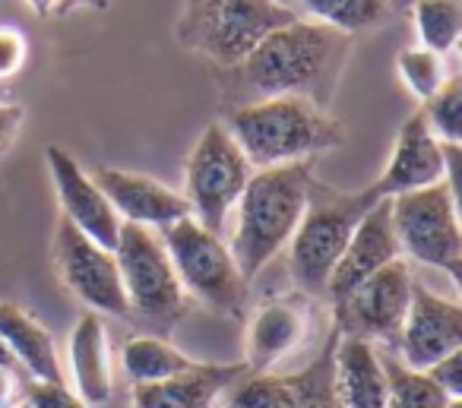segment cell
Instances as JSON below:
<instances>
[{
	"instance_id": "6da1fadb",
	"label": "cell",
	"mask_w": 462,
	"mask_h": 408,
	"mask_svg": "<svg viewBox=\"0 0 462 408\" xmlns=\"http://www.w3.org/2000/svg\"><path fill=\"white\" fill-rule=\"evenodd\" d=\"M355 39L314 20H295L266 35L245 60L216 67L222 105L263 102V98L298 96L329 111L339 79L352 58Z\"/></svg>"
},
{
	"instance_id": "7a4b0ae2",
	"label": "cell",
	"mask_w": 462,
	"mask_h": 408,
	"mask_svg": "<svg viewBox=\"0 0 462 408\" xmlns=\"http://www.w3.org/2000/svg\"><path fill=\"white\" fill-rule=\"evenodd\" d=\"M314 168L317 159H301L289 165L257 168L251 174L245 193L231 209L235 228L228 237V250L247 282L257 279L266 263L282 254L291 241L317 178Z\"/></svg>"
},
{
	"instance_id": "3957f363",
	"label": "cell",
	"mask_w": 462,
	"mask_h": 408,
	"mask_svg": "<svg viewBox=\"0 0 462 408\" xmlns=\"http://www.w3.org/2000/svg\"><path fill=\"white\" fill-rule=\"evenodd\" d=\"M222 124L247 162L257 168L289 165V162L317 159L327 149L346 143V127L329 111L298 96L263 98V102L235 105L222 111Z\"/></svg>"
},
{
	"instance_id": "277c9868",
	"label": "cell",
	"mask_w": 462,
	"mask_h": 408,
	"mask_svg": "<svg viewBox=\"0 0 462 408\" xmlns=\"http://www.w3.org/2000/svg\"><path fill=\"white\" fill-rule=\"evenodd\" d=\"M377 190H336L314 178L308 193V206L298 222L289 247V273L304 298H323L327 282L348 247L358 222L377 203Z\"/></svg>"
},
{
	"instance_id": "5b68a950",
	"label": "cell",
	"mask_w": 462,
	"mask_h": 408,
	"mask_svg": "<svg viewBox=\"0 0 462 408\" xmlns=\"http://www.w3.org/2000/svg\"><path fill=\"white\" fill-rule=\"evenodd\" d=\"M295 20H301L298 10L282 7L279 0H187L174 35L187 51L216 67H231L266 35Z\"/></svg>"
},
{
	"instance_id": "8992f818",
	"label": "cell",
	"mask_w": 462,
	"mask_h": 408,
	"mask_svg": "<svg viewBox=\"0 0 462 408\" xmlns=\"http://www.w3.org/2000/svg\"><path fill=\"white\" fill-rule=\"evenodd\" d=\"M159 237L171 256V266L184 285L187 298L203 304L206 311L218 313V317H241L251 282L241 275L238 263L228 250V241L222 235H212L193 216H184L165 225Z\"/></svg>"
},
{
	"instance_id": "52a82bcc",
	"label": "cell",
	"mask_w": 462,
	"mask_h": 408,
	"mask_svg": "<svg viewBox=\"0 0 462 408\" xmlns=\"http://www.w3.org/2000/svg\"><path fill=\"white\" fill-rule=\"evenodd\" d=\"M115 256L121 266L130 317L152 326V336L168 338V332H174V326L190 313L193 301L187 298L184 285L174 273L159 231L124 222Z\"/></svg>"
},
{
	"instance_id": "ba28073f",
	"label": "cell",
	"mask_w": 462,
	"mask_h": 408,
	"mask_svg": "<svg viewBox=\"0 0 462 408\" xmlns=\"http://www.w3.org/2000/svg\"><path fill=\"white\" fill-rule=\"evenodd\" d=\"M390 216L402 260L440 269L453 279V285H459L462 228L456 212V187L440 181L434 187L390 197Z\"/></svg>"
},
{
	"instance_id": "9c48e42d",
	"label": "cell",
	"mask_w": 462,
	"mask_h": 408,
	"mask_svg": "<svg viewBox=\"0 0 462 408\" xmlns=\"http://www.w3.org/2000/svg\"><path fill=\"white\" fill-rule=\"evenodd\" d=\"M254 165L222 121H212L197 136L184 165V199L190 216L212 235H225L228 216L245 193Z\"/></svg>"
},
{
	"instance_id": "30bf717a",
	"label": "cell",
	"mask_w": 462,
	"mask_h": 408,
	"mask_svg": "<svg viewBox=\"0 0 462 408\" xmlns=\"http://www.w3.org/2000/svg\"><path fill=\"white\" fill-rule=\"evenodd\" d=\"M411 275L409 260H393L374 275H367L355 292L333 304V323L342 336H358L374 345H386L396 351L399 329L411 304Z\"/></svg>"
},
{
	"instance_id": "8fae6325",
	"label": "cell",
	"mask_w": 462,
	"mask_h": 408,
	"mask_svg": "<svg viewBox=\"0 0 462 408\" xmlns=\"http://www.w3.org/2000/svg\"><path fill=\"white\" fill-rule=\"evenodd\" d=\"M54 269L64 288L98 317L130 320V304L124 294L121 266L115 250L96 244L89 235L70 225L64 216L54 231Z\"/></svg>"
},
{
	"instance_id": "7c38bea8",
	"label": "cell",
	"mask_w": 462,
	"mask_h": 408,
	"mask_svg": "<svg viewBox=\"0 0 462 408\" xmlns=\"http://www.w3.org/2000/svg\"><path fill=\"white\" fill-rule=\"evenodd\" d=\"M462 348V307L453 298H440L421 282L411 285V304L399 329L393 355L411 370L434 367L440 357Z\"/></svg>"
},
{
	"instance_id": "4fadbf2b",
	"label": "cell",
	"mask_w": 462,
	"mask_h": 408,
	"mask_svg": "<svg viewBox=\"0 0 462 408\" xmlns=\"http://www.w3.org/2000/svg\"><path fill=\"white\" fill-rule=\"evenodd\" d=\"M456 149L459 146H447V143L437 140L424 115L415 111L399 127L390 162L371 187L377 190V197H399V193L440 184V181L449 178V159H453Z\"/></svg>"
},
{
	"instance_id": "5bb4252c",
	"label": "cell",
	"mask_w": 462,
	"mask_h": 408,
	"mask_svg": "<svg viewBox=\"0 0 462 408\" xmlns=\"http://www.w3.org/2000/svg\"><path fill=\"white\" fill-rule=\"evenodd\" d=\"M45 162H48V172H51L54 190H58L60 209H64L67 222L77 225V228L83 231V235H89L96 244L115 250L124 222L117 218L108 197L98 190L92 174L60 146H48Z\"/></svg>"
},
{
	"instance_id": "9a60e30c",
	"label": "cell",
	"mask_w": 462,
	"mask_h": 408,
	"mask_svg": "<svg viewBox=\"0 0 462 408\" xmlns=\"http://www.w3.org/2000/svg\"><path fill=\"white\" fill-rule=\"evenodd\" d=\"M310 329V304L301 292L270 298L247 320V370L270 374L304 345Z\"/></svg>"
},
{
	"instance_id": "2e32d148",
	"label": "cell",
	"mask_w": 462,
	"mask_h": 408,
	"mask_svg": "<svg viewBox=\"0 0 462 408\" xmlns=\"http://www.w3.org/2000/svg\"><path fill=\"white\" fill-rule=\"evenodd\" d=\"M89 174L98 184V190L108 197V203L115 206L121 222L162 231L165 225L190 216V206H187L184 193L171 190L159 178H149V174L140 172H124V168H108V165H96Z\"/></svg>"
},
{
	"instance_id": "e0dca14e",
	"label": "cell",
	"mask_w": 462,
	"mask_h": 408,
	"mask_svg": "<svg viewBox=\"0 0 462 408\" xmlns=\"http://www.w3.org/2000/svg\"><path fill=\"white\" fill-rule=\"evenodd\" d=\"M402 250H399L396 231H393V216H390V197H380L377 203L367 209V216L358 222L348 247L342 250L339 263H336L333 275L327 282V294L323 298L329 304L342 301L348 292L361 285L367 275H374L377 269H383L386 263L399 260Z\"/></svg>"
},
{
	"instance_id": "ac0fdd59",
	"label": "cell",
	"mask_w": 462,
	"mask_h": 408,
	"mask_svg": "<svg viewBox=\"0 0 462 408\" xmlns=\"http://www.w3.org/2000/svg\"><path fill=\"white\" fill-rule=\"evenodd\" d=\"M247 364H206L197 361L184 374H174L159 383L134 386V408H216L218 399L228 393Z\"/></svg>"
},
{
	"instance_id": "d6986e66",
	"label": "cell",
	"mask_w": 462,
	"mask_h": 408,
	"mask_svg": "<svg viewBox=\"0 0 462 408\" xmlns=\"http://www.w3.org/2000/svg\"><path fill=\"white\" fill-rule=\"evenodd\" d=\"M70 380L73 393L89 408H98L115 393L108 332L98 313H83L70 332Z\"/></svg>"
},
{
	"instance_id": "ffe728a7",
	"label": "cell",
	"mask_w": 462,
	"mask_h": 408,
	"mask_svg": "<svg viewBox=\"0 0 462 408\" xmlns=\"http://www.w3.org/2000/svg\"><path fill=\"white\" fill-rule=\"evenodd\" d=\"M0 338L7 342L10 355L16 357L20 367L29 370L32 380L67 383L51 329L39 317H32L26 307L14 304V301H0Z\"/></svg>"
},
{
	"instance_id": "44dd1931",
	"label": "cell",
	"mask_w": 462,
	"mask_h": 408,
	"mask_svg": "<svg viewBox=\"0 0 462 408\" xmlns=\"http://www.w3.org/2000/svg\"><path fill=\"white\" fill-rule=\"evenodd\" d=\"M336 393L342 408H386V374L380 348L367 338L342 336L336 342Z\"/></svg>"
},
{
	"instance_id": "7402d4cb",
	"label": "cell",
	"mask_w": 462,
	"mask_h": 408,
	"mask_svg": "<svg viewBox=\"0 0 462 408\" xmlns=\"http://www.w3.org/2000/svg\"><path fill=\"white\" fill-rule=\"evenodd\" d=\"M121 364L124 374L130 376V383L143 386V383H159L174 374H184L197 361L187 357L180 348H174L165 336H134L124 342Z\"/></svg>"
},
{
	"instance_id": "603a6c76",
	"label": "cell",
	"mask_w": 462,
	"mask_h": 408,
	"mask_svg": "<svg viewBox=\"0 0 462 408\" xmlns=\"http://www.w3.org/2000/svg\"><path fill=\"white\" fill-rule=\"evenodd\" d=\"M301 7L314 23L339 29L352 39L396 16V0H301Z\"/></svg>"
},
{
	"instance_id": "cb8c5ba5",
	"label": "cell",
	"mask_w": 462,
	"mask_h": 408,
	"mask_svg": "<svg viewBox=\"0 0 462 408\" xmlns=\"http://www.w3.org/2000/svg\"><path fill=\"white\" fill-rule=\"evenodd\" d=\"M380 364L386 374V408H447L453 402V395L424 370L405 367L393 351H380Z\"/></svg>"
},
{
	"instance_id": "d4e9b609",
	"label": "cell",
	"mask_w": 462,
	"mask_h": 408,
	"mask_svg": "<svg viewBox=\"0 0 462 408\" xmlns=\"http://www.w3.org/2000/svg\"><path fill=\"white\" fill-rule=\"evenodd\" d=\"M336 342H339V329L333 326L320 355L298 374H285L295 393V408H342L336 393Z\"/></svg>"
},
{
	"instance_id": "484cf974",
	"label": "cell",
	"mask_w": 462,
	"mask_h": 408,
	"mask_svg": "<svg viewBox=\"0 0 462 408\" xmlns=\"http://www.w3.org/2000/svg\"><path fill=\"white\" fill-rule=\"evenodd\" d=\"M418 45L447 58L462 35V0H415L411 4Z\"/></svg>"
},
{
	"instance_id": "4316f807",
	"label": "cell",
	"mask_w": 462,
	"mask_h": 408,
	"mask_svg": "<svg viewBox=\"0 0 462 408\" xmlns=\"http://www.w3.org/2000/svg\"><path fill=\"white\" fill-rule=\"evenodd\" d=\"M225 408H295V393H291L285 374H254L247 370L235 386L228 389Z\"/></svg>"
},
{
	"instance_id": "83f0119b",
	"label": "cell",
	"mask_w": 462,
	"mask_h": 408,
	"mask_svg": "<svg viewBox=\"0 0 462 408\" xmlns=\"http://www.w3.org/2000/svg\"><path fill=\"white\" fill-rule=\"evenodd\" d=\"M396 70L402 86L418 98V102H428L430 96H437L443 83H447V64H443L440 54L428 51V48H402L396 58Z\"/></svg>"
},
{
	"instance_id": "f1b7e54d",
	"label": "cell",
	"mask_w": 462,
	"mask_h": 408,
	"mask_svg": "<svg viewBox=\"0 0 462 408\" xmlns=\"http://www.w3.org/2000/svg\"><path fill=\"white\" fill-rule=\"evenodd\" d=\"M421 115L428 121L430 134L447 146H459L462 143V79L447 77V83L437 89V96H430L421 105Z\"/></svg>"
},
{
	"instance_id": "f546056e",
	"label": "cell",
	"mask_w": 462,
	"mask_h": 408,
	"mask_svg": "<svg viewBox=\"0 0 462 408\" xmlns=\"http://www.w3.org/2000/svg\"><path fill=\"white\" fill-rule=\"evenodd\" d=\"M29 42L16 26H0V79H10L26 67Z\"/></svg>"
},
{
	"instance_id": "4dcf8cb0",
	"label": "cell",
	"mask_w": 462,
	"mask_h": 408,
	"mask_svg": "<svg viewBox=\"0 0 462 408\" xmlns=\"http://www.w3.org/2000/svg\"><path fill=\"white\" fill-rule=\"evenodd\" d=\"M26 402L32 408H89L86 402L77 399L73 389H67V383H42V380H32Z\"/></svg>"
},
{
	"instance_id": "1f68e13d",
	"label": "cell",
	"mask_w": 462,
	"mask_h": 408,
	"mask_svg": "<svg viewBox=\"0 0 462 408\" xmlns=\"http://www.w3.org/2000/svg\"><path fill=\"white\" fill-rule=\"evenodd\" d=\"M424 374H428L437 386L447 389L453 399H459L462 395V348L453 351V355H447V357H440V361H437L434 367L424 370Z\"/></svg>"
},
{
	"instance_id": "d6a6232c",
	"label": "cell",
	"mask_w": 462,
	"mask_h": 408,
	"mask_svg": "<svg viewBox=\"0 0 462 408\" xmlns=\"http://www.w3.org/2000/svg\"><path fill=\"white\" fill-rule=\"evenodd\" d=\"M23 121H26V111H23V105L0 102V159L14 149L16 136H20V130H23Z\"/></svg>"
},
{
	"instance_id": "836d02e7",
	"label": "cell",
	"mask_w": 462,
	"mask_h": 408,
	"mask_svg": "<svg viewBox=\"0 0 462 408\" xmlns=\"http://www.w3.org/2000/svg\"><path fill=\"white\" fill-rule=\"evenodd\" d=\"M16 399V370L10 367H0V408L14 405Z\"/></svg>"
},
{
	"instance_id": "e575fe53",
	"label": "cell",
	"mask_w": 462,
	"mask_h": 408,
	"mask_svg": "<svg viewBox=\"0 0 462 408\" xmlns=\"http://www.w3.org/2000/svg\"><path fill=\"white\" fill-rule=\"evenodd\" d=\"M108 0H54V14H67V10H73V7H96V10H102Z\"/></svg>"
},
{
	"instance_id": "d590c367",
	"label": "cell",
	"mask_w": 462,
	"mask_h": 408,
	"mask_svg": "<svg viewBox=\"0 0 462 408\" xmlns=\"http://www.w3.org/2000/svg\"><path fill=\"white\" fill-rule=\"evenodd\" d=\"M26 4L35 10V16H39V20H48V16L54 14V0H26Z\"/></svg>"
},
{
	"instance_id": "8d00e7d4",
	"label": "cell",
	"mask_w": 462,
	"mask_h": 408,
	"mask_svg": "<svg viewBox=\"0 0 462 408\" xmlns=\"http://www.w3.org/2000/svg\"><path fill=\"white\" fill-rule=\"evenodd\" d=\"M0 367L16 370V357L10 355V348H7V342H4V338H0Z\"/></svg>"
},
{
	"instance_id": "74e56055",
	"label": "cell",
	"mask_w": 462,
	"mask_h": 408,
	"mask_svg": "<svg viewBox=\"0 0 462 408\" xmlns=\"http://www.w3.org/2000/svg\"><path fill=\"white\" fill-rule=\"evenodd\" d=\"M411 4H415V0H396V14H399V10H409Z\"/></svg>"
},
{
	"instance_id": "f35d334b",
	"label": "cell",
	"mask_w": 462,
	"mask_h": 408,
	"mask_svg": "<svg viewBox=\"0 0 462 408\" xmlns=\"http://www.w3.org/2000/svg\"><path fill=\"white\" fill-rule=\"evenodd\" d=\"M7 408H32L29 402H14V405H7Z\"/></svg>"
},
{
	"instance_id": "ab89813d",
	"label": "cell",
	"mask_w": 462,
	"mask_h": 408,
	"mask_svg": "<svg viewBox=\"0 0 462 408\" xmlns=\"http://www.w3.org/2000/svg\"><path fill=\"white\" fill-rule=\"evenodd\" d=\"M447 408H462V399H453V402H449Z\"/></svg>"
}]
</instances>
